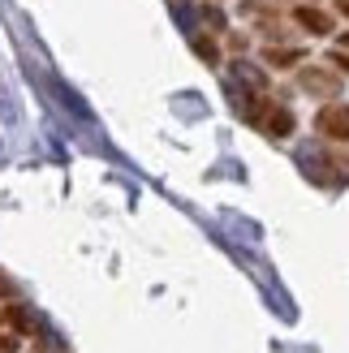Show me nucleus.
<instances>
[{"label": "nucleus", "instance_id": "1", "mask_svg": "<svg viewBox=\"0 0 349 353\" xmlns=\"http://www.w3.org/2000/svg\"><path fill=\"white\" fill-rule=\"evenodd\" d=\"M319 130L323 134H332V138H349V108H328L323 117H319Z\"/></svg>", "mask_w": 349, "mask_h": 353}, {"label": "nucleus", "instance_id": "4", "mask_svg": "<svg viewBox=\"0 0 349 353\" xmlns=\"http://www.w3.org/2000/svg\"><path fill=\"white\" fill-rule=\"evenodd\" d=\"M341 65H345V69H349V61H341Z\"/></svg>", "mask_w": 349, "mask_h": 353}, {"label": "nucleus", "instance_id": "2", "mask_svg": "<svg viewBox=\"0 0 349 353\" xmlns=\"http://www.w3.org/2000/svg\"><path fill=\"white\" fill-rule=\"evenodd\" d=\"M293 17H298V22H302L306 30H315V34H323V30H332V22H328V17H323L319 9H298V13H293Z\"/></svg>", "mask_w": 349, "mask_h": 353}, {"label": "nucleus", "instance_id": "3", "mask_svg": "<svg viewBox=\"0 0 349 353\" xmlns=\"http://www.w3.org/2000/svg\"><path fill=\"white\" fill-rule=\"evenodd\" d=\"M337 9H341V13H349V0H337Z\"/></svg>", "mask_w": 349, "mask_h": 353}, {"label": "nucleus", "instance_id": "5", "mask_svg": "<svg viewBox=\"0 0 349 353\" xmlns=\"http://www.w3.org/2000/svg\"><path fill=\"white\" fill-rule=\"evenodd\" d=\"M345 43H349V34H345Z\"/></svg>", "mask_w": 349, "mask_h": 353}]
</instances>
